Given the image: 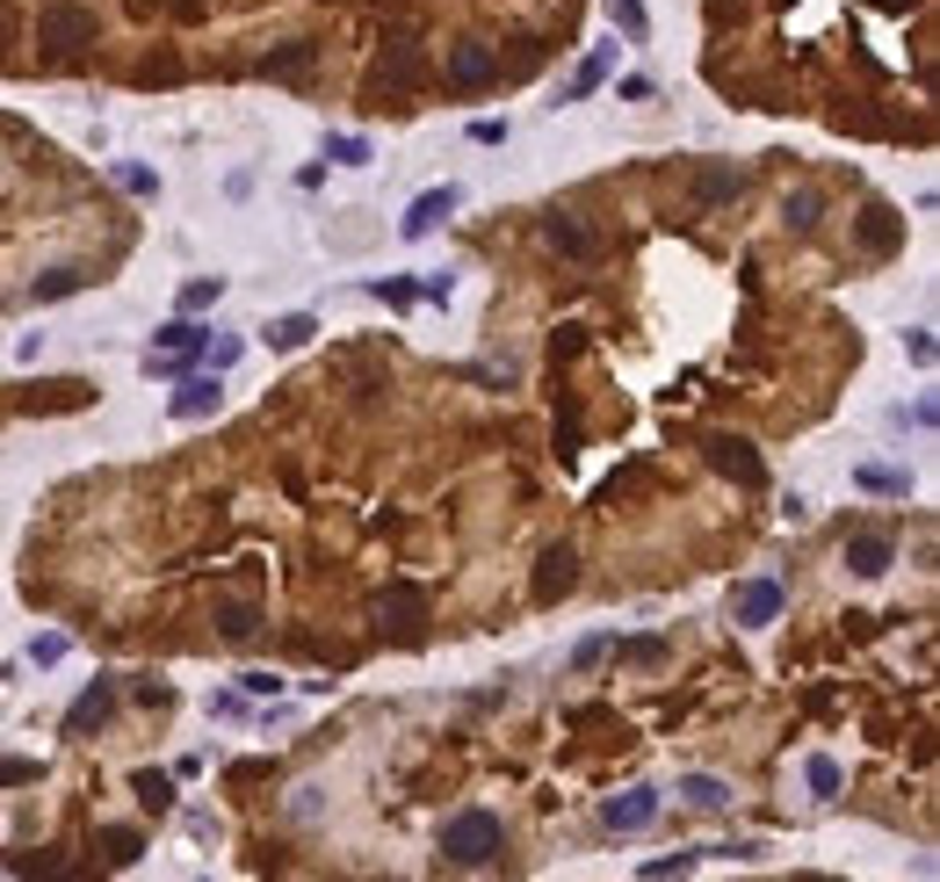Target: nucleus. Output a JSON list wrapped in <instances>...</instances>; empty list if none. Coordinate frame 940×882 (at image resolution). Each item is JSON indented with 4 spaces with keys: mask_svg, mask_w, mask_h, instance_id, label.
I'll use <instances>...</instances> for the list:
<instances>
[{
    "mask_svg": "<svg viewBox=\"0 0 940 882\" xmlns=\"http://www.w3.org/2000/svg\"><path fill=\"white\" fill-rule=\"evenodd\" d=\"M680 796L695 803V811H724V803H731V789H724L716 774H687V781H680Z\"/></svg>",
    "mask_w": 940,
    "mask_h": 882,
    "instance_id": "obj_24",
    "label": "nucleus"
},
{
    "mask_svg": "<svg viewBox=\"0 0 940 882\" xmlns=\"http://www.w3.org/2000/svg\"><path fill=\"white\" fill-rule=\"evenodd\" d=\"M615 94H623V102H651V80H645V72H629V80L615 87Z\"/></svg>",
    "mask_w": 940,
    "mask_h": 882,
    "instance_id": "obj_42",
    "label": "nucleus"
},
{
    "mask_svg": "<svg viewBox=\"0 0 940 882\" xmlns=\"http://www.w3.org/2000/svg\"><path fill=\"white\" fill-rule=\"evenodd\" d=\"M254 629H261V607H254V601H225V607H217V637H225V644H246Z\"/></svg>",
    "mask_w": 940,
    "mask_h": 882,
    "instance_id": "obj_19",
    "label": "nucleus"
},
{
    "mask_svg": "<svg viewBox=\"0 0 940 882\" xmlns=\"http://www.w3.org/2000/svg\"><path fill=\"white\" fill-rule=\"evenodd\" d=\"M695 868V853H665V861H645V875H687Z\"/></svg>",
    "mask_w": 940,
    "mask_h": 882,
    "instance_id": "obj_37",
    "label": "nucleus"
},
{
    "mask_svg": "<svg viewBox=\"0 0 940 882\" xmlns=\"http://www.w3.org/2000/svg\"><path fill=\"white\" fill-rule=\"evenodd\" d=\"M774 615H782V587H774V579H746V587H738V623L766 629Z\"/></svg>",
    "mask_w": 940,
    "mask_h": 882,
    "instance_id": "obj_12",
    "label": "nucleus"
},
{
    "mask_svg": "<svg viewBox=\"0 0 940 882\" xmlns=\"http://www.w3.org/2000/svg\"><path fill=\"white\" fill-rule=\"evenodd\" d=\"M217 297H225V282H217V276H203V282H189V290H181V312H210Z\"/></svg>",
    "mask_w": 940,
    "mask_h": 882,
    "instance_id": "obj_29",
    "label": "nucleus"
},
{
    "mask_svg": "<svg viewBox=\"0 0 940 882\" xmlns=\"http://www.w3.org/2000/svg\"><path fill=\"white\" fill-rule=\"evenodd\" d=\"M579 347H586V326H558L550 333V362H572Z\"/></svg>",
    "mask_w": 940,
    "mask_h": 882,
    "instance_id": "obj_32",
    "label": "nucleus"
},
{
    "mask_svg": "<svg viewBox=\"0 0 940 882\" xmlns=\"http://www.w3.org/2000/svg\"><path fill=\"white\" fill-rule=\"evenodd\" d=\"M500 853H506V831L492 811H463V817L441 825V861L449 868H492Z\"/></svg>",
    "mask_w": 940,
    "mask_h": 882,
    "instance_id": "obj_3",
    "label": "nucleus"
},
{
    "mask_svg": "<svg viewBox=\"0 0 940 882\" xmlns=\"http://www.w3.org/2000/svg\"><path fill=\"white\" fill-rule=\"evenodd\" d=\"M30 658H36V666H58V658H66V637H44Z\"/></svg>",
    "mask_w": 940,
    "mask_h": 882,
    "instance_id": "obj_43",
    "label": "nucleus"
},
{
    "mask_svg": "<svg viewBox=\"0 0 940 882\" xmlns=\"http://www.w3.org/2000/svg\"><path fill=\"white\" fill-rule=\"evenodd\" d=\"M861 484H869V492H905V478H897V470H861Z\"/></svg>",
    "mask_w": 940,
    "mask_h": 882,
    "instance_id": "obj_40",
    "label": "nucleus"
},
{
    "mask_svg": "<svg viewBox=\"0 0 940 882\" xmlns=\"http://www.w3.org/2000/svg\"><path fill=\"white\" fill-rule=\"evenodd\" d=\"M572 587H579V557L564 550V543H558V550H542V565H536V601L550 607V601H564Z\"/></svg>",
    "mask_w": 940,
    "mask_h": 882,
    "instance_id": "obj_11",
    "label": "nucleus"
},
{
    "mask_svg": "<svg viewBox=\"0 0 940 882\" xmlns=\"http://www.w3.org/2000/svg\"><path fill=\"white\" fill-rule=\"evenodd\" d=\"M318 66V36H290V44H276V52H261V80H312Z\"/></svg>",
    "mask_w": 940,
    "mask_h": 882,
    "instance_id": "obj_7",
    "label": "nucleus"
},
{
    "mask_svg": "<svg viewBox=\"0 0 940 882\" xmlns=\"http://www.w3.org/2000/svg\"><path fill=\"white\" fill-rule=\"evenodd\" d=\"M377 297H383V304H399V312H405V304H413L419 290H413V282H377Z\"/></svg>",
    "mask_w": 940,
    "mask_h": 882,
    "instance_id": "obj_41",
    "label": "nucleus"
},
{
    "mask_svg": "<svg viewBox=\"0 0 940 882\" xmlns=\"http://www.w3.org/2000/svg\"><path fill=\"white\" fill-rule=\"evenodd\" d=\"M470 138H478V145H506V123L500 116H478V123H470Z\"/></svg>",
    "mask_w": 940,
    "mask_h": 882,
    "instance_id": "obj_36",
    "label": "nucleus"
},
{
    "mask_svg": "<svg viewBox=\"0 0 940 882\" xmlns=\"http://www.w3.org/2000/svg\"><path fill=\"white\" fill-rule=\"evenodd\" d=\"M659 817V789H623V796L601 803V825L608 831H645Z\"/></svg>",
    "mask_w": 940,
    "mask_h": 882,
    "instance_id": "obj_9",
    "label": "nucleus"
},
{
    "mask_svg": "<svg viewBox=\"0 0 940 882\" xmlns=\"http://www.w3.org/2000/svg\"><path fill=\"white\" fill-rule=\"evenodd\" d=\"M738 196H746L738 167H695V203H738Z\"/></svg>",
    "mask_w": 940,
    "mask_h": 882,
    "instance_id": "obj_17",
    "label": "nucleus"
},
{
    "mask_svg": "<svg viewBox=\"0 0 940 882\" xmlns=\"http://www.w3.org/2000/svg\"><path fill=\"white\" fill-rule=\"evenodd\" d=\"M623 658H629V666H659V658H665V637H637V644H623Z\"/></svg>",
    "mask_w": 940,
    "mask_h": 882,
    "instance_id": "obj_33",
    "label": "nucleus"
},
{
    "mask_svg": "<svg viewBox=\"0 0 940 882\" xmlns=\"http://www.w3.org/2000/svg\"><path fill=\"white\" fill-rule=\"evenodd\" d=\"M449 210H456V189H427L413 210H405V225H399V232H405V239H427V232H435Z\"/></svg>",
    "mask_w": 940,
    "mask_h": 882,
    "instance_id": "obj_16",
    "label": "nucleus"
},
{
    "mask_svg": "<svg viewBox=\"0 0 940 882\" xmlns=\"http://www.w3.org/2000/svg\"><path fill=\"white\" fill-rule=\"evenodd\" d=\"M897 246H905V217H897V210H861V254L869 260H889L897 254Z\"/></svg>",
    "mask_w": 940,
    "mask_h": 882,
    "instance_id": "obj_10",
    "label": "nucleus"
},
{
    "mask_svg": "<svg viewBox=\"0 0 940 882\" xmlns=\"http://www.w3.org/2000/svg\"><path fill=\"white\" fill-rule=\"evenodd\" d=\"M542 239H550V254H564V260L601 254V232H593L586 217H572V210H550V217H542Z\"/></svg>",
    "mask_w": 940,
    "mask_h": 882,
    "instance_id": "obj_6",
    "label": "nucleus"
},
{
    "mask_svg": "<svg viewBox=\"0 0 940 882\" xmlns=\"http://www.w3.org/2000/svg\"><path fill=\"white\" fill-rule=\"evenodd\" d=\"M702 456H709V470H724V478L746 484V492L766 484V464L752 456V442H738V434H702Z\"/></svg>",
    "mask_w": 940,
    "mask_h": 882,
    "instance_id": "obj_5",
    "label": "nucleus"
},
{
    "mask_svg": "<svg viewBox=\"0 0 940 882\" xmlns=\"http://www.w3.org/2000/svg\"><path fill=\"white\" fill-rule=\"evenodd\" d=\"M8 868H15V875H66V861H58L52 847H44V853H15Z\"/></svg>",
    "mask_w": 940,
    "mask_h": 882,
    "instance_id": "obj_30",
    "label": "nucleus"
},
{
    "mask_svg": "<svg viewBox=\"0 0 940 882\" xmlns=\"http://www.w3.org/2000/svg\"><path fill=\"white\" fill-rule=\"evenodd\" d=\"M312 333H318L312 312H290V319H276V326H268V347H282V355H290V347H304Z\"/></svg>",
    "mask_w": 940,
    "mask_h": 882,
    "instance_id": "obj_23",
    "label": "nucleus"
},
{
    "mask_svg": "<svg viewBox=\"0 0 940 882\" xmlns=\"http://www.w3.org/2000/svg\"><path fill=\"white\" fill-rule=\"evenodd\" d=\"M818 217H825V196H818V189H796V196H782V225H788V232H810Z\"/></svg>",
    "mask_w": 940,
    "mask_h": 882,
    "instance_id": "obj_21",
    "label": "nucleus"
},
{
    "mask_svg": "<svg viewBox=\"0 0 940 882\" xmlns=\"http://www.w3.org/2000/svg\"><path fill=\"white\" fill-rule=\"evenodd\" d=\"M427 44L419 36H383V52H377V72H369V94H377V109L383 102H405V94H419L427 87Z\"/></svg>",
    "mask_w": 940,
    "mask_h": 882,
    "instance_id": "obj_2",
    "label": "nucleus"
},
{
    "mask_svg": "<svg viewBox=\"0 0 940 882\" xmlns=\"http://www.w3.org/2000/svg\"><path fill=\"white\" fill-rule=\"evenodd\" d=\"M608 15L623 36H645V0H608Z\"/></svg>",
    "mask_w": 940,
    "mask_h": 882,
    "instance_id": "obj_31",
    "label": "nucleus"
},
{
    "mask_svg": "<svg viewBox=\"0 0 940 882\" xmlns=\"http://www.w3.org/2000/svg\"><path fill=\"white\" fill-rule=\"evenodd\" d=\"M181 80V58L175 52H159V58H145L138 66V87H175Z\"/></svg>",
    "mask_w": 940,
    "mask_h": 882,
    "instance_id": "obj_28",
    "label": "nucleus"
},
{
    "mask_svg": "<svg viewBox=\"0 0 940 882\" xmlns=\"http://www.w3.org/2000/svg\"><path fill=\"white\" fill-rule=\"evenodd\" d=\"M102 853H109V868H131V861L145 853V831H138V825H109V831H102Z\"/></svg>",
    "mask_w": 940,
    "mask_h": 882,
    "instance_id": "obj_22",
    "label": "nucleus"
},
{
    "mask_svg": "<svg viewBox=\"0 0 940 882\" xmlns=\"http://www.w3.org/2000/svg\"><path fill=\"white\" fill-rule=\"evenodd\" d=\"M72 290H88V268H52V276H36V282H30L36 304H58V297H72Z\"/></svg>",
    "mask_w": 940,
    "mask_h": 882,
    "instance_id": "obj_20",
    "label": "nucleus"
},
{
    "mask_svg": "<svg viewBox=\"0 0 940 882\" xmlns=\"http://www.w3.org/2000/svg\"><path fill=\"white\" fill-rule=\"evenodd\" d=\"M36 44L52 66H80V52L94 44V8L88 0H44L36 8Z\"/></svg>",
    "mask_w": 940,
    "mask_h": 882,
    "instance_id": "obj_1",
    "label": "nucleus"
},
{
    "mask_svg": "<svg viewBox=\"0 0 940 882\" xmlns=\"http://www.w3.org/2000/svg\"><path fill=\"white\" fill-rule=\"evenodd\" d=\"M601 80H608V52H593L586 66L572 72V87H564V102H579V94H593V87H601Z\"/></svg>",
    "mask_w": 940,
    "mask_h": 882,
    "instance_id": "obj_26",
    "label": "nucleus"
},
{
    "mask_svg": "<svg viewBox=\"0 0 940 882\" xmlns=\"http://www.w3.org/2000/svg\"><path fill=\"white\" fill-rule=\"evenodd\" d=\"M203 340H210L203 326H189V319H175V326H159V340H153V347H159V355H195Z\"/></svg>",
    "mask_w": 940,
    "mask_h": 882,
    "instance_id": "obj_25",
    "label": "nucleus"
},
{
    "mask_svg": "<svg viewBox=\"0 0 940 882\" xmlns=\"http://www.w3.org/2000/svg\"><path fill=\"white\" fill-rule=\"evenodd\" d=\"M217 405H225V391H217V369H210V377H189V383L175 391V420H210Z\"/></svg>",
    "mask_w": 940,
    "mask_h": 882,
    "instance_id": "obj_15",
    "label": "nucleus"
},
{
    "mask_svg": "<svg viewBox=\"0 0 940 882\" xmlns=\"http://www.w3.org/2000/svg\"><path fill=\"white\" fill-rule=\"evenodd\" d=\"M803 774H810V789H818V796H832V789H839V767L825 760V752H818V760H810V767H803Z\"/></svg>",
    "mask_w": 940,
    "mask_h": 882,
    "instance_id": "obj_35",
    "label": "nucleus"
},
{
    "mask_svg": "<svg viewBox=\"0 0 940 882\" xmlns=\"http://www.w3.org/2000/svg\"><path fill=\"white\" fill-rule=\"evenodd\" d=\"M109 710H116V688H109V680H94V688L66 710V730H72V738H88V730L109 724Z\"/></svg>",
    "mask_w": 940,
    "mask_h": 882,
    "instance_id": "obj_13",
    "label": "nucleus"
},
{
    "mask_svg": "<svg viewBox=\"0 0 940 882\" xmlns=\"http://www.w3.org/2000/svg\"><path fill=\"white\" fill-rule=\"evenodd\" d=\"M500 80V58L485 52V44H456L449 52V87L456 94H478V87H492Z\"/></svg>",
    "mask_w": 940,
    "mask_h": 882,
    "instance_id": "obj_8",
    "label": "nucleus"
},
{
    "mask_svg": "<svg viewBox=\"0 0 940 882\" xmlns=\"http://www.w3.org/2000/svg\"><path fill=\"white\" fill-rule=\"evenodd\" d=\"M377 629L391 644H419V637H427V593L405 587V579H399V587H383L377 593Z\"/></svg>",
    "mask_w": 940,
    "mask_h": 882,
    "instance_id": "obj_4",
    "label": "nucleus"
},
{
    "mask_svg": "<svg viewBox=\"0 0 940 882\" xmlns=\"http://www.w3.org/2000/svg\"><path fill=\"white\" fill-rule=\"evenodd\" d=\"M131 796L145 803L153 817H167L175 811V774H159V767H145V774H131Z\"/></svg>",
    "mask_w": 940,
    "mask_h": 882,
    "instance_id": "obj_18",
    "label": "nucleus"
},
{
    "mask_svg": "<svg viewBox=\"0 0 940 882\" xmlns=\"http://www.w3.org/2000/svg\"><path fill=\"white\" fill-rule=\"evenodd\" d=\"M15 36H22V8L15 0H0V44H15Z\"/></svg>",
    "mask_w": 940,
    "mask_h": 882,
    "instance_id": "obj_39",
    "label": "nucleus"
},
{
    "mask_svg": "<svg viewBox=\"0 0 940 882\" xmlns=\"http://www.w3.org/2000/svg\"><path fill=\"white\" fill-rule=\"evenodd\" d=\"M326 159H340V167H362L369 145H362V138H326Z\"/></svg>",
    "mask_w": 940,
    "mask_h": 882,
    "instance_id": "obj_34",
    "label": "nucleus"
},
{
    "mask_svg": "<svg viewBox=\"0 0 940 882\" xmlns=\"http://www.w3.org/2000/svg\"><path fill=\"white\" fill-rule=\"evenodd\" d=\"M22 781H36L30 760H0V789H22Z\"/></svg>",
    "mask_w": 940,
    "mask_h": 882,
    "instance_id": "obj_38",
    "label": "nucleus"
},
{
    "mask_svg": "<svg viewBox=\"0 0 940 882\" xmlns=\"http://www.w3.org/2000/svg\"><path fill=\"white\" fill-rule=\"evenodd\" d=\"M116 189H131V196H159V174H153V167H138V159H116Z\"/></svg>",
    "mask_w": 940,
    "mask_h": 882,
    "instance_id": "obj_27",
    "label": "nucleus"
},
{
    "mask_svg": "<svg viewBox=\"0 0 940 882\" xmlns=\"http://www.w3.org/2000/svg\"><path fill=\"white\" fill-rule=\"evenodd\" d=\"M889 565H897V543H889V536H847V571H861V579H883Z\"/></svg>",
    "mask_w": 940,
    "mask_h": 882,
    "instance_id": "obj_14",
    "label": "nucleus"
}]
</instances>
